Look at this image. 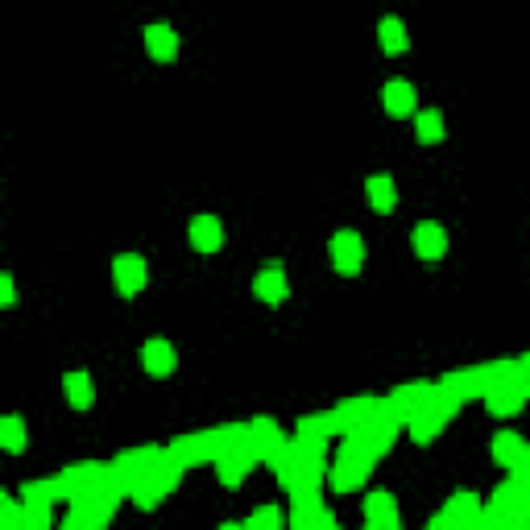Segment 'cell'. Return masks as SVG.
I'll return each mask as SVG.
<instances>
[{
  "instance_id": "cell-1",
  "label": "cell",
  "mask_w": 530,
  "mask_h": 530,
  "mask_svg": "<svg viewBox=\"0 0 530 530\" xmlns=\"http://www.w3.org/2000/svg\"><path fill=\"white\" fill-rule=\"evenodd\" d=\"M514 360H497V365H476V369H460V373H448V378L440 381L443 390H448L452 398H460V402H468V398H481L489 386H494L502 373H510Z\"/></svg>"
},
{
  "instance_id": "cell-2",
  "label": "cell",
  "mask_w": 530,
  "mask_h": 530,
  "mask_svg": "<svg viewBox=\"0 0 530 530\" xmlns=\"http://www.w3.org/2000/svg\"><path fill=\"white\" fill-rule=\"evenodd\" d=\"M373 406H378V398H373V394L340 402L336 410L324 414V419H327V435H344V431H352V427H360V422H365L369 414H373Z\"/></svg>"
},
{
  "instance_id": "cell-3",
  "label": "cell",
  "mask_w": 530,
  "mask_h": 530,
  "mask_svg": "<svg viewBox=\"0 0 530 530\" xmlns=\"http://www.w3.org/2000/svg\"><path fill=\"white\" fill-rule=\"evenodd\" d=\"M112 278H117V290L125 298L141 295L145 282H150V274H145V257H137V253H120V257L112 261Z\"/></svg>"
},
{
  "instance_id": "cell-4",
  "label": "cell",
  "mask_w": 530,
  "mask_h": 530,
  "mask_svg": "<svg viewBox=\"0 0 530 530\" xmlns=\"http://www.w3.org/2000/svg\"><path fill=\"white\" fill-rule=\"evenodd\" d=\"M332 265L348 278V274H357L360 265H365V241H360L352 228H344V233L332 236Z\"/></svg>"
},
{
  "instance_id": "cell-5",
  "label": "cell",
  "mask_w": 530,
  "mask_h": 530,
  "mask_svg": "<svg viewBox=\"0 0 530 530\" xmlns=\"http://www.w3.org/2000/svg\"><path fill=\"white\" fill-rule=\"evenodd\" d=\"M290 502H295V510H290V522H295L298 530L303 526H336L332 514L319 505V489H303V494H290Z\"/></svg>"
},
{
  "instance_id": "cell-6",
  "label": "cell",
  "mask_w": 530,
  "mask_h": 530,
  "mask_svg": "<svg viewBox=\"0 0 530 530\" xmlns=\"http://www.w3.org/2000/svg\"><path fill=\"white\" fill-rule=\"evenodd\" d=\"M476 518H481V502H476V494H456L448 505H443L440 518H435V526H476Z\"/></svg>"
},
{
  "instance_id": "cell-7",
  "label": "cell",
  "mask_w": 530,
  "mask_h": 530,
  "mask_svg": "<svg viewBox=\"0 0 530 530\" xmlns=\"http://www.w3.org/2000/svg\"><path fill=\"white\" fill-rule=\"evenodd\" d=\"M141 365H145L150 378H171L174 365H179V352H174V344H166V340H150L141 348Z\"/></svg>"
},
{
  "instance_id": "cell-8",
  "label": "cell",
  "mask_w": 530,
  "mask_h": 530,
  "mask_svg": "<svg viewBox=\"0 0 530 530\" xmlns=\"http://www.w3.org/2000/svg\"><path fill=\"white\" fill-rule=\"evenodd\" d=\"M253 295H257L261 303H270V307H278L282 298H286V274H282L278 261H270V265L253 278Z\"/></svg>"
},
{
  "instance_id": "cell-9",
  "label": "cell",
  "mask_w": 530,
  "mask_h": 530,
  "mask_svg": "<svg viewBox=\"0 0 530 530\" xmlns=\"http://www.w3.org/2000/svg\"><path fill=\"white\" fill-rule=\"evenodd\" d=\"M414 253H419L422 261H440L443 253H448V233H443L440 224H431V220H422V224L414 228Z\"/></svg>"
},
{
  "instance_id": "cell-10",
  "label": "cell",
  "mask_w": 530,
  "mask_h": 530,
  "mask_svg": "<svg viewBox=\"0 0 530 530\" xmlns=\"http://www.w3.org/2000/svg\"><path fill=\"white\" fill-rule=\"evenodd\" d=\"M526 456H530V448H526V440H522L518 431H497V440H494V460L502 468H526Z\"/></svg>"
},
{
  "instance_id": "cell-11",
  "label": "cell",
  "mask_w": 530,
  "mask_h": 530,
  "mask_svg": "<svg viewBox=\"0 0 530 530\" xmlns=\"http://www.w3.org/2000/svg\"><path fill=\"white\" fill-rule=\"evenodd\" d=\"M145 50L153 63H174L179 58V34L171 26H150L145 29Z\"/></svg>"
},
{
  "instance_id": "cell-12",
  "label": "cell",
  "mask_w": 530,
  "mask_h": 530,
  "mask_svg": "<svg viewBox=\"0 0 530 530\" xmlns=\"http://www.w3.org/2000/svg\"><path fill=\"white\" fill-rule=\"evenodd\" d=\"M365 522L378 530H398L402 526V518H398V505L390 494H369L365 497Z\"/></svg>"
},
{
  "instance_id": "cell-13",
  "label": "cell",
  "mask_w": 530,
  "mask_h": 530,
  "mask_svg": "<svg viewBox=\"0 0 530 530\" xmlns=\"http://www.w3.org/2000/svg\"><path fill=\"white\" fill-rule=\"evenodd\" d=\"M381 99H386V112L390 117H410L414 109H419V104H414V88L406 79H390L386 88H381Z\"/></svg>"
},
{
  "instance_id": "cell-14",
  "label": "cell",
  "mask_w": 530,
  "mask_h": 530,
  "mask_svg": "<svg viewBox=\"0 0 530 530\" xmlns=\"http://www.w3.org/2000/svg\"><path fill=\"white\" fill-rule=\"evenodd\" d=\"M191 244L199 253H216L224 244V228H220L216 216H195L191 220Z\"/></svg>"
},
{
  "instance_id": "cell-15",
  "label": "cell",
  "mask_w": 530,
  "mask_h": 530,
  "mask_svg": "<svg viewBox=\"0 0 530 530\" xmlns=\"http://www.w3.org/2000/svg\"><path fill=\"white\" fill-rule=\"evenodd\" d=\"M369 187V203H373V212H394V203H398V191H394V179H386V174H373V179L365 182Z\"/></svg>"
},
{
  "instance_id": "cell-16",
  "label": "cell",
  "mask_w": 530,
  "mask_h": 530,
  "mask_svg": "<svg viewBox=\"0 0 530 530\" xmlns=\"http://www.w3.org/2000/svg\"><path fill=\"white\" fill-rule=\"evenodd\" d=\"M378 34H381V50L386 55H406L410 50V37H406V26L398 17H386L378 26Z\"/></svg>"
},
{
  "instance_id": "cell-17",
  "label": "cell",
  "mask_w": 530,
  "mask_h": 530,
  "mask_svg": "<svg viewBox=\"0 0 530 530\" xmlns=\"http://www.w3.org/2000/svg\"><path fill=\"white\" fill-rule=\"evenodd\" d=\"M414 133H419L422 145H440L443 141V112L440 109H422L414 117Z\"/></svg>"
},
{
  "instance_id": "cell-18",
  "label": "cell",
  "mask_w": 530,
  "mask_h": 530,
  "mask_svg": "<svg viewBox=\"0 0 530 530\" xmlns=\"http://www.w3.org/2000/svg\"><path fill=\"white\" fill-rule=\"evenodd\" d=\"M63 394H67V402H71L75 410H88V406H91V378H88V373H67Z\"/></svg>"
},
{
  "instance_id": "cell-19",
  "label": "cell",
  "mask_w": 530,
  "mask_h": 530,
  "mask_svg": "<svg viewBox=\"0 0 530 530\" xmlns=\"http://www.w3.org/2000/svg\"><path fill=\"white\" fill-rule=\"evenodd\" d=\"M0 448L5 452L26 448V422H21L17 414H0Z\"/></svg>"
},
{
  "instance_id": "cell-20",
  "label": "cell",
  "mask_w": 530,
  "mask_h": 530,
  "mask_svg": "<svg viewBox=\"0 0 530 530\" xmlns=\"http://www.w3.org/2000/svg\"><path fill=\"white\" fill-rule=\"evenodd\" d=\"M21 497H26V502H34V505H55V502H63L58 476H55V481H29V485L21 489Z\"/></svg>"
},
{
  "instance_id": "cell-21",
  "label": "cell",
  "mask_w": 530,
  "mask_h": 530,
  "mask_svg": "<svg viewBox=\"0 0 530 530\" xmlns=\"http://www.w3.org/2000/svg\"><path fill=\"white\" fill-rule=\"evenodd\" d=\"M282 522L286 518H282L274 505H261V510H253L249 518H244V526H282Z\"/></svg>"
},
{
  "instance_id": "cell-22",
  "label": "cell",
  "mask_w": 530,
  "mask_h": 530,
  "mask_svg": "<svg viewBox=\"0 0 530 530\" xmlns=\"http://www.w3.org/2000/svg\"><path fill=\"white\" fill-rule=\"evenodd\" d=\"M17 303V286H13L9 274H0V307H13Z\"/></svg>"
}]
</instances>
